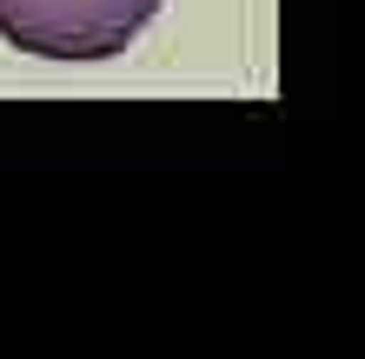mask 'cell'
<instances>
[{"label":"cell","instance_id":"cell-1","mask_svg":"<svg viewBox=\"0 0 365 359\" xmlns=\"http://www.w3.org/2000/svg\"><path fill=\"white\" fill-rule=\"evenodd\" d=\"M153 14L160 0H0V40L34 60H113Z\"/></svg>","mask_w":365,"mask_h":359}]
</instances>
